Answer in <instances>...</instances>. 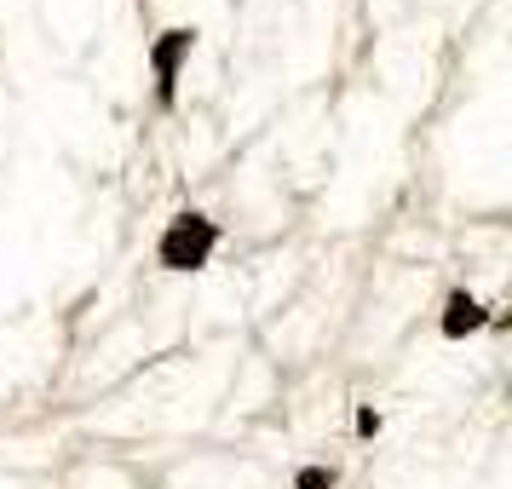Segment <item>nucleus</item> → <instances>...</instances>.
Instances as JSON below:
<instances>
[{"label": "nucleus", "mask_w": 512, "mask_h": 489, "mask_svg": "<svg viewBox=\"0 0 512 489\" xmlns=\"http://www.w3.org/2000/svg\"><path fill=\"white\" fill-rule=\"evenodd\" d=\"M213 248H219V225L208 213H173L156 242V259H162V271H202Z\"/></svg>", "instance_id": "1"}, {"label": "nucleus", "mask_w": 512, "mask_h": 489, "mask_svg": "<svg viewBox=\"0 0 512 489\" xmlns=\"http://www.w3.org/2000/svg\"><path fill=\"white\" fill-rule=\"evenodd\" d=\"M190 47H196V29H167L150 47V70H156V98L162 104H173V93H179V64L190 58Z\"/></svg>", "instance_id": "2"}, {"label": "nucleus", "mask_w": 512, "mask_h": 489, "mask_svg": "<svg viewBox=\"0 0 512 489\" xmlns=\"http://www.w3.org/2000/svg\"><path fill=\"white\" fill-rule=\"evenodd\" d=\"M484 323H489V311L472 294H449V305H443V340H466V334H478Z\"/></svg>", "instance_id": "3"}, {"label": "nucleus", "mask_w": 512, "mask_h": 489, "mask_svg": "<svg viewBox=\"0 0 512 489\" xmlns=\"http://www.w3.org/2000/svg\"><path fill=\"white\" fill-rule=\"evenodd\" d=\"M334 484V466H300V478H294V489H328Z\"/></svg>", "instance_id": "4"}]
</instances>
